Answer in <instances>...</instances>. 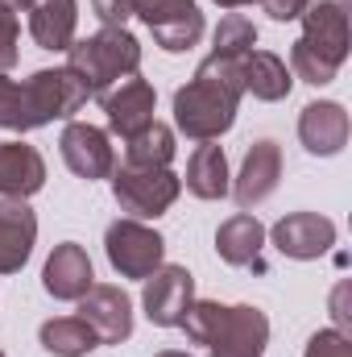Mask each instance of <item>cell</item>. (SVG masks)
<instances>
[{"label":"cell","instance_id":"obj_1","mask_svg":"<svg viewBox=\"0 0 352 357\" xmlns=\"http://www.w3.org/2000/svg\"><path fill=\"white\" fill-rule=\"evenodd\" d=\"M241 59L207 54L195 75L175 91V125L191 142H216L232 129L241 108Z\"/></svg>","mask_w":352,"mask_h":357},{"label":"cell","instance_id":"obj_2","mask_svg":"<svg viewBox=\"0 0 352 357\" xmlns=\"http://www.w3.org/2000/svg\"><path fill=\"white\" fill-rule=\"evenodd\" d=\"M303 38L290 46V75L323 88L349 59V4L344 0H311L303 8Z\"/></svg>","mask_w":352,"mask_h":357},{"label":"cell","instance_id":"obj_3","mask_svg":"<svg viewBox=\"0 0 352 357\" xmlns=\"http://www.w3.org/2000/svg\"><path fill=\"white\" fill-rule=\"evenodd\" d=\"M178 328H186V337L195 345L224 349V354L262 357L265 345H269V320H265L262 307H253V303L224 307L216 299H191V307H186Z\"/></svg>","mask_w":352,"mask_h":357},{"label":"cell","instance_id":"obj_4","mask_svg":"<svg viewBox=\"0 0 352 357\" xmlns=\"http://www.w3.org/2000/svg\"><path fill=\"white\" fill-rule=\"evenodd\" d=\"M67 67L83 79L88 96L104 100L116 84L141 71V42L125 25H104L91 38H75L67 50Z\"/></svg>","mask_w":352,"mask_h":357},{"label":"cell","instance_id":"obj_5","mask_svg":"<svg viewBox=\"0 0 352 357\" xmlns=\"http://www.w3.org/2000/svg\"><path fill=\"white\" fill-rule=\"evenodd\" d=\"M112 195L120 204V212H129V220H158L175 208L182 178L170 167H116L112 171Z\"/></svg>","mask_w":352,"mask_h":357},{"label":"cell","instance_id":"obj_6","mask_svg":"<svg viewBox=\"0 0 352 357\" xmlns=\"http://www.w3.org/2000/svg\"><path fill=\"white\" fill-rule=\"evenodd\" d=\"M104 254L120 278H150L154 270L166 262V241L158 229L141 220H112L104 233Z\"/></svg>","mask_w":352,"mask_h":357},{"label":"cell","instance_id":"obj_7","mask_svg":"<svg viewBox=\"0 0 352 357\" xmlns=\"http://www.w3.org/2000/svg\"><path fill=\"white\" fill-rule=\"evenodd\" d=\"M133 17L154 33L166 54H182L203 38V13L195 0H133Z\"/></svg>","mask_w":352,"mask_h":357},{"label":"cell","instance_id":"obj_8","mask_svg":"<svg viewBox=\"0 0 352 357\" xmlns=\"http://www.w3.org/2000/svg\"><path fill=\"white\" fill-rule=\"evenodd\" d=\"M25 100H29L33 125L42 129L50 121H71L91 96L71 67H46V71H33L25 79Z\"/></svg>","mask_w":352,"mask_h":357},{"label":"cell","instance_id":"obj_9","mask_svg":"<svg viewBox=\"0 0 352 357\" xmlns=\"http://www.w3.org/2000/svg\"><path fill=\"white\" fill-rule=\"evenodd\" d=\"M141 282H145L141 307H145L150 324H158V328H178L182 316H186V307H191V299H195V278H191V270L166 266V262H162L150 278H141Z\"/></svg>","mask_w":352,"mask_h":357},{"label":"cell","instance_id":"obj_10","mask_svg":"<svg viewBox=\"0 0 352 357\" xmlns=\"http://www.w3.org/2000/svg\"><path fill=\"white\" fill-rule=\"evenodd\" d=\"M273 250L282 258H294V262H311V258H323L332 245H336V225L319 212H290L282 216L269 233Z\"/></svg>","mask_w":352,"mask_h":357},{"label":"cell","instance_id":"obj_11","mask_svg":"<svg viewBox=\"0 0 352 357\" xmlns=\"http://www.w3.org/2000/svg\"><path fill=\"white\" fill-rule=\"evenodd\" d=\"M104 116H108V129L116 133V137H137L141 129H150L158 116H154V108H158V91L150 79H141V75H129L125 84H116V88L108 91L104 100Z\"/></svg>","mask_w":352,"mask_h":357},{"label":"cell","instance_id":"obj_12","mask_svg":"<svg viewBox=\"0 0 352 357\" xmlns=\"http://www.w3.org/2000/svg\"><path fill=\"white\" fill-rule=\"evenodd\" d=\"M63 162L71 167V175L88 178H108L116 171V150H112V142H108V133L99 129V125H88V121H67V129H63Z\"/></svg>","mask_w":352,"mask_h":357},{"label":"cell","instance_id":"obj_13","mask_svg":"<svg viewBox=\"0 0 352 357\" xmlns=\"http://www.w3.org/2000/svg\"><path fill=\"white\" fill-rule=\"evenodd\" d=\"M79 320L91 324L99 345H120L133 337V299L112 282H95L79 299Z\"/></svg>","mask_w":352,"mask_h":357},{"label":"cell","instance_id":"obj_14","mask_svg":"<svg viewBox=\"0 0 352 357\" xmlns=\"http://www.w3.org/2000/svg\"><path fill=\"white\" fill-rule=\"evenodd\" d=\"M278 178H282V150H278V142L262 137V142H253V146L245 150L241 175L228 187V195L241 204V212H249V208L265 204V199L278 191Z\"/></svg>","mask_w":352,"mask_h":357},{"label":"cell","instance_id":"obj_15","mask_svg":"<svg viewBox=\"0 0 352 357\" xmlns=\"http://www.w3.org/2000/svg\"><path fill=\"white\" fill-rule=\"evenodd\" d=\"M42 287H46V295H54L63 303H79L95 287V270H91L88 250L79 241L54 245V254L46 258V270H42Z\"/></svg>","mask_w":352,"mask_h":357},{"label":"cell","instance_id":"obj_16","mask_svg":"<svg viewBox=\"0 0 352 357\" xmlns=\"http://www.w3.org/2000/svg\"><path fill=\"white\" fill-rule=\"evenodd\" d=\"M298 142L315 158H332L349 146V112L336 100H311L298 112Z\"/></svg>","mask_w":352,"mask_h":357},{"label":"cell","instance_id":"obj_17","mask_svg":"<svg viewBox=\"0 0 352 357\" xmlns=\"http://www.w3.org/2000/svg\"><path fill=\"white\" fill-rule=\"evenodd\" d=\"M38 241V216L25 199H0V274H17Z\"/></svg>","mask_w":352,"mask_h":357},{"label":"cell","instance_id":"obj_18","mask_svg":"<svg viewBox=\"0 0 352 357\" xmlns=\"http://www.w3.org/2000/svg\"><path fill=\"white\" fill-rule=\"evenodd\" d=\"M46 187V162L25 142H0V195L29 199Z\"/></svg>","mask_w":352,"mask_h":357},{"label":"cell","instance_id":"obj_19","mask_svg":"<svg viewBox=\"0 0 352 357\" xmlns=\"http://www.w3.org/2000/svg\"><path fill=\"white\" fill-rule=\"evenodd\" d=\"M262 250H265V225L253 212H237V216H228V220L216 229V254H220L228 266L265 270Z\"/></svg>","mask_w":352,"mask_h":357},{"label":"cell","instance_id":"obj_20","mask_svg":"<svg viewBox=\"0 0 352 357\" xmlns=\"http://www.w3.org/2000/svg\"><path fill=\"white\" fill-rule=\"evenodd\" d=\"M75 25H79V0H33L29 8V33L42 50L67 54L75 42Z\"/></svg>","mask_w":352,"mask_h":357},{"label":"cell","instance_id":"obj_21","mask_svg":"<svg viewBox=\"0 0 352 357\" xmlns=\"http://www.w3.org/2000/svg\"><path fill=\"white\" fill-rule=\"evenodd\" d=\"M241 88L249 91L253 100L278 104V100L290 96L294 75H290V67H286L278 54H269V50H249V54L241 59Z\"/></svg>","mask_w":352,"mask_h":357},{"label":"cell","instance_id":"obj_22","mask_svg":"<svg viewBox=\"0 0 352 357\" xmlns=\"http://www.w3.org/2000/svg\"><path fill=\"white\" fill-rule=\"evenodd\" d=\"M228 187H232V175H228L224 146L199 142V150H195L191 162H186V191H191L195 199H224Z\"/></svg>","mask_w":352,"mask_h":357},{"label":"cell","instance_id":"obj_23","mask_svg":"<svg viewBox=\"0 0 352 357\" xmlns=\"http://www.w3.org/2000/svg\"><path fill=\"white\" fill-rule=\"evenodd\" d=\"M38 341H42V349L54 357H88L95 345H99V337L91 333L88 320H79V316H58V320H46L42 328H38Z\"/></svg>","mask_w":352,"mask_h":357},{"label":"cell","instance_id":"obj_24","mask_svg":"<svg viewBox=\"0 0 352 357\" xmlns=\"http://www.w3.org/2000/svg\"><path fill=\"white\" fill-rule=\"evenodd\" d=\"M175 150H178L175 129L162 125V121H154L150 129H141L137 137L125 142V162H129V167H170Z\"/></svg>","mask_w":352,"mask_h":357},{"label":"cell","instance_id":"obj_25","mask_svg":"<svg viewBox=\"0 0 352 357\" xmlns=\"http://www.w3.org/2000/svg\"><path fill=\"white\" fill-rule=\"evenodd\" d=\"M249 50H257V25L249 17H241V13H228L216 25V33H211V54H220V59H245Z\"/></svg>","mask_w":352,"mask_h":357},{"label":"cell","instance_id":"obj_26","mask_svg":"<svg viewBox=\"0 0 352 357\" xmlns=\"http://www.w3.org/2000/svg\"><path fill=\"white\" fill-rule=\"evenodd\" d=\"M0 129H13V133L38 129L33 112H29V100H25V84H17L8 75H0Z\"/></svg>","mask_w":352,"mask_h":357},{"label":"cell","instance_id":"obj_27","mask_svg":"<svg viewBox=\"0 0 352 357\" xmlns=\"http://www.w3.org/2000/svg\"><path fill=\"white\" fill-rule=\"evenodd\" d=\"M303 357H352V337L336 333V328H319V333L307 341Z\"/></svg>","mask_w":352,"mask_h":357},{"label":"cell","instance_id":"obj_28","mask_svg":"<svg viewBox=\"0 0 352 357\" xmlns=\"http://www.w3.org/2000/svg\"><path fill=\"white\" fill-rule=\"evenodd\" d=\"M17 38H21V21H17V13H8L0 4V75H8L17 67Z\"/></svg>","mask_w":352,"mask_h":357},{"label":"cell","instance_id":"obj_29","mask_svg":"<svg viewBox=\"0 0 352 357\" xmlns=\"http://www.w3.org/2000/svg\"><path fill=\"white\" fill-rule=\"evenodd\" d=\"M95 4V17L104 25H125L133 17V0H91Z\"/></svg>","mask_w":352,"mask_h":357},{"label":"cell","instance_id":"obj_30","mask_svg":"<svg viewBox=\"0 0 352 357\" xmlns=\"http://www.w3.org/2000/svg\"><path fill=\"white\" fill-rule=\"evenodd\" d=\"M332 320H336V333L352 337V312H349V282H340L332 291Z\"/></svg>","mask_w":352,"mask_h":357},{"label":"cell","instance_id":"obj_31","mask_svg":"<svg viewBox=\"0 0 352 357\" xmlns=\"http://www.w3.org/2000/svg\"><path fill=\"white\" fill-rule=\"evenodd\" d=\"M257 4H262L273 21H298V17H303V8H307L311 0H257Z\"/></svg>","mask_w":352,"mask_h":357},{"label":"cell","instance_id":"obj_32","mask_svg":"<svg viewBox=\"0 0 352 357\" xmlns=\"http://www.w3.org/2000/svg\"><path fill=\"white\" fill-rule=\"evenodd\" d=\"M0 4H4L8 13H29V8H33V0H0Z\"/></svg>","mask_w":352,"mask_h":357},{"label":"cell","instance_id":"obj_33","mask_svg":"<svg viewBox=\"0 0 352 357\" xmlns=\"http://www.w3.org/2000/svg\"><path fill=\"white\" fill-rule=\"evenodd\" d=\"M220 8H245V4H257V0H216Z\"/></svg>","mask_w":352,"mask_h":357},{"label":"cell","instance_id":"obj_34","mask_svg":"<svg viewBox=\"0 0 352 357\" xmlns=\"http://www.w3.org/2000/svg\"><path fill=\"white\" fill-rule=\"evenodd\" d=\"M207 357H253V354H224V349H207Z\"/></svg>","mask_w":352,"mask_h":357},{"label":"cell","instance_id":"obj_35","mask_svg":"<svg viewBox=\"0 0 352 357\" xmlns=\"http://www.w3.org/2000/svg\"><path fill=\"white\" fill-rule=\"evenodd\" d=\"M154 357H191V354H182V349H162V354H154Z\"/></svg>","mask_w":352,"mask_h":357},{"label":"cell","instance_id":"obj_36","mask_svg":"<svg viewBox=\"0 0 352 357\" xmlns=\"http://www.w3.org/2000/svg\"><path fill=\"white\" fill-rule=\"evenodd\" d=\"M0 357H4V349H0Z\"/></svg>","mask_w":352,"mask_h":357}]
</instances>
